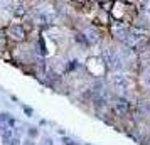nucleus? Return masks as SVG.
<instances>
[{
  "label": "nucleus",
  "mask_w": 150,
  "mask_h": 145,
  "mask_svg": "<svg viewBox=\"0 0 150 145\" xmlns=\"http://www.w3.org/2000/svg\"><path fill=\"white\" fill-rule=\"evenodd\" d=\"M27 137L29 138H37V137H39V128H37V127H29Z\"/></svg>",
  "instance_id": "nucleus-3"
},
{
  "label": "nucleus",
  "mask_w": 150,
  "mask_h": 145,
  "mask_svg": "<svg viewBox=\"0 0 150 145\" xmlns=\"http://www.w3.org/2000/svg\"><path fill=\"white\" fill-rule=\"evenodd\" d=\"M22 110L25 111V115H27V117H32V113H34L32 108H29V106H22Z\"/></svg>",
  "instance_id": "nucleus-5"
},
{
  "label": "nucleus",
  "mask_w": 150,
  "mask_h": 145,
  "mask_svg": "<svg viewBox=\"0 0 150 145\" xmlns=\"http://www.w3.org/2000/svg\"><path fill=\"white\" fill-rule=\"evenodd\" d=\"M8 145H22V142H21V138L19 137H14L12 140H10V144Z\"/></svg>",
  "instance_id": "nucleus-4"
},
{
  "label": "nucleus",
  "mask_w": 150,
  "mask_h": 145,
  "mask_svg": "<svg viewBox=\"0 0 150 145\" xmlns=\"http://www.w3.org/2000/svg\"><path fill=\"white\" fill-rule=\"evenodd\" d=\"M14 125H15V120L12 118L10 113H7V111L0 113V132L7 130V128H14Z\"/></svg>",
  "instance_id": "nucleus-2"
},
{
  "label": "nucleus",
  "mask_w": 150,
  "mask_h": 145,
  "mask_svg": "<svg viewBox=\"0 0 150 145\" xmlns=\"http://www.w3.org/2000/svg\"><path fill=\"white\" fill-rule=\"evenodd\" d=\"M22 145H35L34 144V138H27V140H24V144Z\"/></svg>",
  "instance_id": "nucleus-6"
},
{
  "label": "nucleus",
  "mask_w": 150,
  "mask_h": 145,
  "mask_svg": "<svg viewBox=\"0 0 150 145\" xmlns=\"http://www.w3.org/2000/svg\"><path fill=\"white\" fill-rule=\"evenodd\" d=\"M29 29L30 27L24 25V24H12L7 27V39L14 42H24L29 35Z\"/></svg>",
  "instance_id": "nucleus-1"
}]
</instances>
